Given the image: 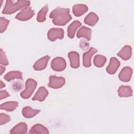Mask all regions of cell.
Here are the masks:
<instances>
[{
	"mask_svg": "<svg viewBox=\"0 0 134 134\" xmlns=\"http://www.w3.org/2000/svg\"><path fill=\"white\" fill-rule=\"evenodd\" d=\"M98 21V16L93 12L89 13L84 18V23L91 26H94Z\"/></svg>",
	"mask_w": 134,
	"mask_h": 134,
	"instance_id": "cell-22",
	"label": "cell"
},
{
	"mask_svg": "<svg viewBox=\"0 0 134 134\" xmlns=\"http://www.w3.org/2000/svg\"><path fill=\"white\" fill-rule=\"evenodd\" d=\"M48 38L51 41H55L57 39H62L64 37V30L62 28H52L48 32Z\"/></svg>",
	"mask_w": 134,
	"mask_h": 134,
	"instance_id": "cell-7",
	"label": "cell"
},
{
	"mask_svg": "<svg viewBox=\"0 0 134 134\" xmlns=\"http://www.w3.org/2000/svg\"><path fill=\"white\" fill-rule=\"evenodd\" d=\"M5 70V67L3 66H0V74L1 75H2L3 73Z\"/></svg>",
	"mask_w": 134,
	"mask_h": 134,
	"instance_id": "cell-31",
	"label": "cell"
},
{
	"mask_svg": "<svg viewBox=\"0 0 134 134\" xmlns=\"http://www.w3.org/2000/svg\"><path fill=\"white\" fill-rule=\"evenodd\" d=\"M82 25L81 22L78 20H75L72 22L68 28V36L71 38L73 39L75 36V32L77 29Z\"/></svg>",
	"mask_w": 134,
	"mask_h": 134,
	"instance_id": "cell-15",
	"label": "cell"
},
{
	"mask_svg": "<svg viewBox=\"0 0 134 134\" xmlns=\"http://www.w3.org/2000/svg\"><path fill=\"white\" fill-rule=\"evenodd\" d=\"M118 94L120 97H128L132 95V90L129 86L121 85L118 88Z\"/></svg>",
	"mask_w": 134,
	"mask_h": 134,
	"instance_id": "cell-19",
	"label": "cell"
},
{
	"mask_svg": "<svg viewBox=\"0 0 134 134\" xmlns=\"http://www.w3.org/2000/svg\"><path fill=\"white\" fill-rule=\"evenodd\" d=\"M4 78L6 81L8 82H9L16 79H21V80L23 79V74L21 72L19 71H12L9 72L6 74L5 75Z\"/></svg>",
	"mask_w": 134,
	"mask_h": 134,
	"instance_id": "cell-23",
	"label": "cell"
},
{
	"mask_svg": "<svg viewBox=\"0 0 134 134\" xmlns=\"http://www.w3.org/2000/svg\"><path fill=\"white\" fill-rule=\"evenodd\" d=\"M34 14V11L31 8L28 7L23 9L20 12L17 14L15 16V18L20 21H26L31 19Z\"/></svg>",
	"mask_w": 134,
	"mask_h": 134,
	"instance_id": "cell-5",
	"label": "cell"
},
{
	"mask_svg": "<svg viewBox=\"0 0 134 134\" xmlns=\"http://www.w3.org/2000/svg\"><path fill=\"white\" fill-rule=\"evenodd\" d=\"M9 96V93L6 90H1L0 91V99L1 100L6 98Z\"/></svg>",
	"mask_w": 134,
	"mask_h": 134,
	"instance_id": "cell-30",
	"label": "cell"
},
{
	"mask_svg": "<svg viewBox=\"0 0 134 134\" xmlns=\"http://www.w3.org/2000/svg\"><path fill=\"white\" fill-rule=\"evenodd\" d=\"M28 127L25 122H20L13 127L10 131V133H26L27 132Z\"/></svg>",
	"mask_w": 134,
	"mask_h": 134,
	"instance_id": "cell-18",
	"label": "cell"
},
{
	"mask_svg": "<svg viewBox=\"0 0 134 134\" xmlns=\"http://www.w3.org/2000/svg\"><path fill=\"white\" fill-rule=\"evenodd\" d=\"M50 18L52 19L53 24L58 26H64L72 19L69 8L60 7L56 8L51 13Z\"/></svg>",
	"mask_w": 134,
	"mask_h": 134,
	"instance_id": "cell-1",
	"label": "cell"
},
{
	"mask_svg": "<svg viewBox=\"0 0 134 134\" xmlns=\"http://www.w3.org/2000/svg\"><path fill=\"white\" fill-rule=\"evenodd\" d=\"M120 64L119 60L115 57H111L110 59V62L106 68V71L108 74H115Z\"/></svg>",
	"mask_w": 134,
	"mask_h": 134,
	"instance_id": "cell-9",
	"label": "cell"
},
{
	"mask_svg": "<svg viewBox=\"0 0 134 134\" xmlns=\"http://www.w3.org/2000/svg\"><path fill=\"white\" fill-rule=\"evenodd\" d=\"M97 52V50L95 48L91 47L89 50L83 54V65L85 68H89L91 66V58Z\"/></svg>",
	"mask_w": 134,
	"mask_h": 134,
	"instance_id": "cell-8",
	"label": "cell"
},
{
	"mask_svg": "<svg viewBox=\"0 0 134 134\" xmlns=\"http://www.w3.org/2000/svg\"><path fill=\"white\" fill-rule=\"evenodd\" d=\"M107 60L106 57L100 55V54H97L94 57V60H93V63L95 66H96L97 68H102V66H104L105 63H106Z\"/></svg>",
	"mask_w": 134,
	"mask_h": 134,
	"instance_id": "cell-25",
	"label": "cell"
},
{
	"mask_svg": "<svg viewBox=\"0 0 134 134\" xmlns=\"http://www.w3.org/2000/svg\"><path fill=\"white\" fill-rule=\"evenodd\" d=\"M92 30L85 26H82L78 30L76 36L78 38L83 37L86 38L87 40H90L91 39Z\"/></svg>",
	"mask_w": 134,
	"mask_h": 134,
	"instance_id": "cell-17",
	"label": "cell"
},
{
	"mask_svg": "<svg viewBox=\"0 0 134 134\" xmlns=\"http://www.w3.org/2000/svg\"><path fill=\"white\" fill-rule=\"evenodd\" d=\"M18 106L17 102H7L2 104L0 106L1 110H5L7 111H12L14 110Z\"/></svg>",
	"mask_w": 134,
	"mask_h": 134,
	"instance_id": "cell-24",
	"label": "cell"
},
{
	"mask_svg": "<svg viewBox=\"0 0 134 134\" xmlns=\"http://www.w3.org/2000/svg\"><path fill=\"white\" fill-rule=\"evenodd\" d=\"M0 88H2L3 87H5V84L2 82V81H0Z\"/></svg>",
	"mask_w": 134,
	"mask_h": 134,
	"instance_id": "cell-32",
	"label": "cell"
},
{
	"mask_svg": "<svg viewBox=\"0 0 134 134\" xmlns=\"http://www.w3.org/2000/svg\"><path fill=\"white\" fill-rule=\"evenodd\" d=\"M66 61L62 57H56L51 63V67L54 71L60 72L64 70L66 68Z\"/></svg>",
	"mask_w": 134,
	"mask_h": 134,
	"instance_id": "cell-6",
	"label": "cell"
},
{
	"mask_svg": "<svg viewBox=\"0 0 134 134\" xmlns=\"http://www.w3.org/2000/svg\"><path fill=\"white\" fill-rule=\"evenodd\" d=\"M48 95V91L44 86H40L34 96L32 98L33 100H38L39 102L43 101Z\"/></svg>",
	"mask_w": 134,
	"mask_h": 134,
	"instance_id": "cell-13",
	"label": "cell"
},
{
	"mask_svg": "<svg viewBox=\"0 0 134 134\" xmlns=\"http://www.w3.org/2000/svg\"><path fill=\"white\" fill-rule=\"evenodd\" d=\"M37 82L32 79H28L25 84V89L20 93V96L24 99L29 98L37 86Z\"/></svg>",
	"mask_w": 134,
	"mask_h": 134,
	"instance_id": "cell-3",
	"label": "cell"
},
{
	"mask_svg": "<svg viewBox=\"0 0 134 134\" xmlns=\"http://www.w3.org/2000/svg\"><path fill=\"white\" fill-rule=\"evenodd\" d=\"M68 57L70 62V65L73 69H77L80 66L79 54L75 51H71L68 53Z\"/></svg>",
	"mask_w": 134,
	"mask_h": 134,
	"instance_id": "cell-11",
	"label": "cell"
},
{
	"mask_svg": "<svg viewBox=\"0 0 134 134\" xmlns=\"http://www.w3.org/2000/svg\"><path fill=\"white\" fill-rule=\"evenodd\" d=\"M48 86L54 89L61 88L65 84V79L63 77H58L55 75H50L49 77Z\"/></svg>",
	"mask_w": 134,
	"mask_h": 134,
	"instance_id": "cell-4",
	"label": "cell"
},
{
	"mask_svg": "<svg viewBox=\"0 0 134 134\" xmlns=\"http://www.w3.org/2000/svg\"><path fill=\"white\" fill-rule=\"evenodd\" d=\"M0 63L4 65H7L9 63L6 55L2 49H1L0 50Z\"/></svg>",
	"mask_w": 134,
	"mask_h": 134,
	"instance_id": "cell-28",
	"label": "cell"
},
{
	"mask_svg": "<svg viewBox=\"0 0 134 134\" xmlns=\"http://www.w3.org/2000/svg\"><path fill=\"white\" fill-rule=\"evenodd\" d=\"M40 111L39 109H34L29 106H26L22 110V114L24 117L30 118L37 115Z\"/></svg>",
	"mask_w": 134,
	"mask_h": 134,
	"instance_id": "cell-20",
	"label": "cell"
},
{
	"mask_svg": "<svg viewBox=\"0 0 134 134\" xmlns=\"http://www.w3.org/2000/svg\"><path fill=\"white\" fill-rule=\"evenodd\" d=\"M10 120V117L5 114L1 113L0 114V125L5 124Z\"/></svg>",
	"mask_w": 134,
	"mask_h": 134,
	"instance_id": "cell-29",
	"label": "cell"
},
{
	"mask_svg": "<svg viewBox=\"0 0 134 134\" xmlns=\"http://www.w3.org/2000/svg\"><path fill=\"white\" fill-rule=\"evenodd\" d=\"M30 3V1H13L7 0L6 1V4L2 11V13L7 15L15 13L21 9L29 7Z\"/></svg>",
	"mask_w": 134,
	"mask_h": 134,
	"instance_id": "cell-2",
	"label": "cell"
},
{
	"mask_svg": "<svg viewBox=\"0 0 134 134\" xmlns=\"http://www.w3.org/2000/svg\"><path fill=\"white\" fill-rule=\"evenodd\" d=\"M131 54L132 49L129 45L125 46L117 53V55L124 60H127L129 59L131 57Z\"/></svg>",
	"mask_w": 134,
	"mask_h": 134,
	"instance_id": "cell-14",
	"label": "cell"
},
{
	"mask_svg": "<svg viewBox=\"0 0 134 134\" xmlns=\"http://www.w3.org/2000/svg\"><path fill=\"white\" fill-rule=\"evenodd\" d=\"M132 70L129 66L124 67L119 74V79L122 82H129L132 76Z\"/></svg>",
	"mask_w": 134,
	"mask_h": 134,
	"instance_id": "cell-10",
	"label": "cell"
},
{
	"mask_svg": "<svg viewBox=\"0 0 134 134\" xmlns=\"http://www.w3.org/2000/svg\"><path fill=\"white\" fill-rule=\"evenodd\" d=\"M48 5L46 4L44 6H43L40 9V10L39 12L37 15V20L38 22L41 23L45 21L46 19V16L47 13L48 12Z\"/></svg>",
	"mask_w": 134,
	"mask_h": 134,
	"instance_id": "cell-26",
	"label": "cell"
},
{
	"mask_svg": "<svg viewBox=\"0 0 134 134\" xmlns=\"http://www.w3.org/2000/svg\"><path fill=\"white\" fill-rule=\"evenodd\" d=\"M88 9V7L84 4H76L74 5L72 8L73 14L76 17L82 16L85 13Z\"/></svg>",
	"mask_w": 134,
	"mask_h": 134,
	"instance_id": "cell-16",
	"label": "cell"
},
{
	"mask_svg": "<svg viewBox=\"0 0 134 134\" xmlns=\"http://www.w3.org/2000/svg\"><path fill=\"white\" fill-rule=\"evenodd\" d=\"M9 21L4 17L0 18V32L3 33L6 29Z\"/></svg>",
	"mask_w": 134,
	"mask_h": 134,
	"instance_id": "cell-27",
	"label": "cell"
},
{
	"mask_svg": "<svg viewBox=\"0 0 134 134\" xmlns=\"http://www.w3.org/2000/svg\"><path fill=\"white\" fill-rule=\"evenodd\" d=\"M49 59L50 57L48 55L41 58L35 63L33 65L34 69L37 71H40L44 69L47 66Z\"/></svg>",
	"mask_w": 134,
	"mask_h": 134,
	"instance_id": "cell-12",
	"label": "cell"
},
{
	"mask_svg": "<svg viewBox=\"0 0 134 134\" xmlns=\"http://www.w3.org/2000/svg\"><path fill=\"white\" fill-rule=\"evenodd\" d=\"M29 132L30 133H44L48 134L49 133L48 129L43 125L37 124L34 125L30 129Z\"/></svg>",
	"mask_w": 134,
	"mask_h": 134,
	"instance_id": "cell-21",
	"label": "cell"
}]
</instances>
